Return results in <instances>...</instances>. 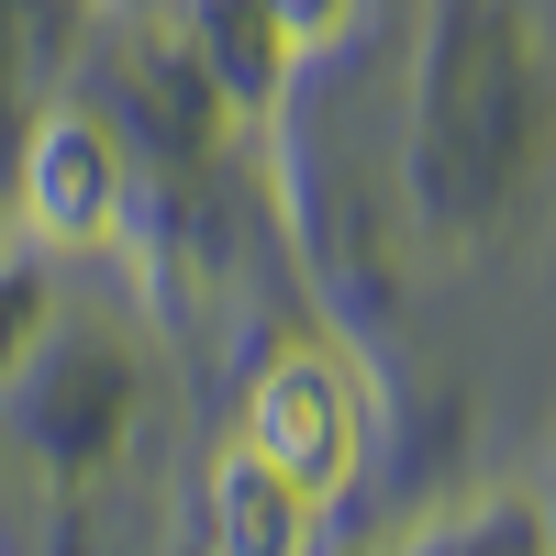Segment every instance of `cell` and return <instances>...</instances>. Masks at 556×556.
Wrapping results in <instances>:
<instances>
[{
	"label": "cell",
	"mask_w": 556,
	"mask_h": 556,
	"mask_svg": "<svg viewBox=\"0 0 556 556\" xmlns=\"http://www.w3.org/2000/svg\"><path fill=\"white\" fill-rule=\"evenodd\" d=\"M245 456H267L312 513L334 490H356V468H367V390H356V367L323 356V345H290L256 379V401H245Z\"/></svg>",
	"instance_id": "6da1fadb"
},
{
	"label": "cell",
	"mask_w": 556,
	"mask_h": 556,
	"mask_svg": "<svg viewBox=\"0 0 556 556\" xmlns=\"http://www.w3.org/2000/svg\"><path fill=\"white\" fill-rule=\"evenodd\" d=\"M345 12H356V0H267V23L290 34V45H323V34H334Z\"/></svg>",
	"instance_id": "277c9868"
},
{
	"label": "cell",
	"mask_w": 556,
	"mask_h": 556,
	"mask_svg": "<svg viewBox=\"0 0 556 556\" xmlns=\"http://www.w3.org/2000/svg\"><path fill=\"white\" fill-rule=\"evenodd\" d=\"M212 534L223 556H312V501L267 468V456H223V479H212Z\"/></svg>",
	"instance_id": "3957f363"
},
{
	"label": "cell",
	"mask_w": 556,
	"mask_h": 556,
	"mask_svg": "<svg viewBox=\"0 0 556 556\" xmlns=\"http://www.w3.org/2000/svg\"><path fill=\"white\" fill-rule=\"evenodd\" d=\"M23 212H34V235H56V245L112 235V212H123V156H112V134H101V123H45L34 156H23Z\"/></svg>",
	"instance_id": "7a4b0ae2"
}]
</instances>
